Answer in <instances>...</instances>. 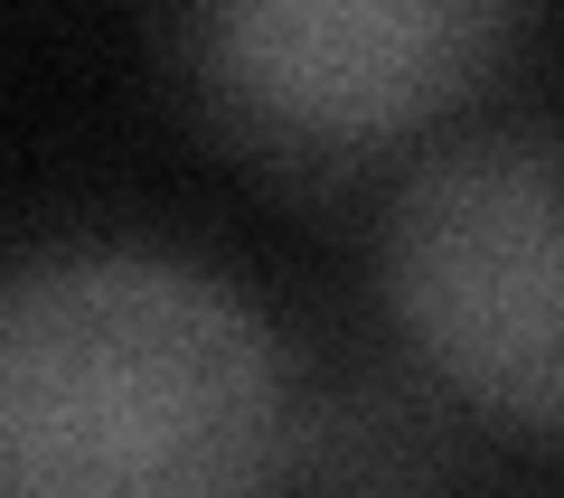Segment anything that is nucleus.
<instances>
[{
	"label": "nucleus",
	"mask_w": 564,
	"mask_h": 498,
	"mask_svg": "<svg viewBox=\"0 0 564 498\" xmlns=\"http://www.w3.org/2000/svg\"><path fill=\"white\" fill-rule=\"evenodd\" d=\"M395 311L470 404L555 423V170L536 141L462 151L395 226Z\"/></svg>",
	"instance_id": "obj_3"
},
{
	"label": "nucleus",
	"mask_w": 564,
	"mask_h": 498,
	"mask_svg": "<svg viewBox=\"0 0 564 498\" xmlns=\"http://www.w3.org/2000/svg\"><path fill=\"white\" fill-rule=\"evenodd\" d=\"M499 0H207L226 113L292 160H358L489 66Z\"/></svg>",
	"instance_id": "obj_2"
},
{
	"label": "nucleus",
	"mask_w": 564,
	"mask_h": 498,
	"mask_svg": "<svg viewBox=\"0 0 564 498\" xmlns=\"http://www.w3.org/2000/svg\"><path fill=\"white\" fill-rule=\"evenodd\" d=\"M282 367L207 273L57 255L0 282V489L198 498L263 479Z\"/></svg>",
	"instance_id": "obj_1"
}]
</instances>
